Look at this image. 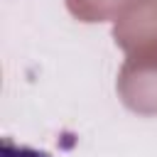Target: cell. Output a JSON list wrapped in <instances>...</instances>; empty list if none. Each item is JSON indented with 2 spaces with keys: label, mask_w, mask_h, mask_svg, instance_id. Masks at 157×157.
Wrapping results in <instances>:
<instances>
[{
  "label": "cell",
  "mask_w": 157,
  "mask_h": 157,
  "mask_svg": "<svg viewBox=\"0 0 157 157\" xmlns=\"http://www.w3.org/2000/svg\"><path fill=\"white\" fill-rule=\"evenodd\" d=\"M118 91L128 108L145 115L157 113V47H145L128 54Z\"/></svg>",
  "instance_id": "1"
},
{
  "label": "cell",
  "mask_w": 157,
  "mask_h": 157,
  "mask_svg": "<svg viewBox=\"0 0 157 157\" xmlns=\"http://www.w3.org/2000/svg\"><path fill=\"white\" fill-rule=\"evenodd\" d=\"M132 0H66V7L74 17L83 22H103L118 17Z\"/></svg>",
  "instance_id": "2"
},
{
  "label": "cell",
  "mask_w": 157,
  "mask_h": 157,
  "mask_svg": "<svg viewBox=\"0 0 157 157\" xmlns=\"http://www.w3.org/2000/svg\"><path fill=\"white\" fill-rule=\"evenodd\" d=\"M0 157H52V155L44 150L29 147V145H20L10 137H2L0 140Z\"/></svg>",
  "instance_id": "3"
}]
</instances>
